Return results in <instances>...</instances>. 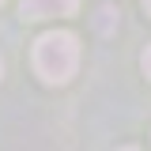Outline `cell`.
Returning <instances> with one entry per match:
<instances>
[{
    "label": "cell",
    "instance_id": "3",
    "mask_svg": "<svg viewBox=\"0 0 151 151\" xmlns=\"http://www.w3.org/2000/svg\"><path fill=\"white\" fill-rule=\"evenodd\" d=\"M113 19H117V12H113V8H98V19H94V27L106 34V30H113Z\"/></svg>",
    "mask_w": 151,
    "mask_h": 151
},
{
    "label": "cell",
    "instance_id": "1",
    "mask_svg": "<svg viewBox=\"0 0 151 151\" xmlns=\"http://www.w3.org/2000/svg\"><path fill=\"white\" fill-rule=\"evenodd\" d=\"M79 68V42L68 30H53V34H42L34 42V72L45 83H68Z\"/></svg>",
    "mask_w": 151,
    "mask_h": 151
},
{
    "label": "cell",
    "instance_id": "5",
    "mask_svg": "<svg viewBox=\"0 0 151 151\" xmlns=\"http://www.w3.org/2000/svg\"><path fill=\"white\" fill-rule=\"evenodd\" d=\"M144 8H147V12H151V0H144Z\"/></svg>",
    "mask_w": 151,
    "mask_h": 151
},
{
    "label": "cell",
    "instance_id": "2",
    "mask_svg": "<svg viewBox=\"0 0 151 151\" xmlns=\"http://www.w3.org/2000/svg\"><path fill=\"white\" fill-rule=\"evenodd\" d=\"M79 0H23L19 15L23 19H53V15H72Z\"/></svg>",
    "mask_w": 151,
    "mask_h": 151
},
{
    "label": "cell",
    "instance_id": "6",
    "mask_svg": "<svg viewBox=\"0 0 151 151\" xmlns=\"http://www.w3.org/2000/svg\"><path fill=\"white\" fill-rule=\"evenodd\" d=\"M121 151H140V147H121Z\"/></svg>",
    "mask_w": 151,
    "mask_h": 151
},
{
    "label": "cell",
    "instance_id": "4",
    "mask_svg": "<svg viewBox=\"0 0 151 151\" xmlns=\"http://www.w3.org/2000/svg\"><path fill=\"white\" fill-rule=\"evenodd\" d=\"M140 64H144V76H147V79H151V45H147V49H144V57H140Z\"/></svg>",
    "mask_w": 151,
    "mask_h": 151
},
{
    "label": "cell",
    "instance_id": "7",
    "mask_svg": "<svg viewBox=\"0 0 151 151\" xmlns=\"http://www.w3.org/2000/svg\"><path fill=\"white\" fill-rule=\"evenodd\" d=\"M0 72H4V64H0Z\"/></svg>",
    "mask_w": 151,
    "mask_h": 151
}]
</instances>
